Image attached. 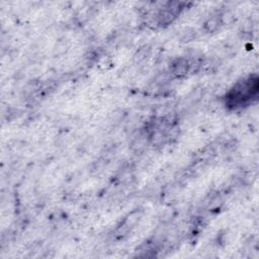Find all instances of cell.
Here are the masks:
<instances>
[{
	"label": "cell",
	"instance_id": "cell-1",
	"mask_svg": "<svg viewBox=\"0 0 259 259\" xmlns=\"http://www.w3.org/2000/svg\"><path fill=\"white\" fill-rule=\"evenodd\" d=\"M258 93V79L250 76L239 81L227 94L226 103L232 108L242 107L256 98Z\"/></svg>",
	"mask_w": 259,
	"mask_h": 259
},
{
	"label": "cell",
	"instance_id": "cell-2",
	"mask_svg": "<svg viewBox=\"0 0 259 259\" xmlns=\"http://www.w3.org/2000/svg\"><path fill=\"white\" fill-rule=\"evenodd\" d=\"M189 67H190V65L186 59L179 58L172 63L171 67H170L171 74H173L176 77H181L188 72Z\"/></svg>",
	"mask_w": 259,
	"mask_h": 259
}]
</instances>
